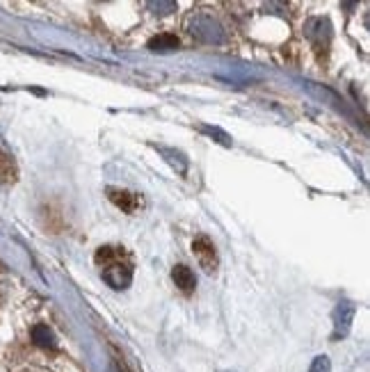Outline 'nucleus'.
Returning a JSON list of instances; mask_svg holds the SVG:
<instances>
[{
  "instance_id": "obj_2",
  "label": "nucleus",
  "mask_w": 370,
  "mask_h": 372,
  "mask_svg": "<svg viewBox=\"0 0 370 372\" xmlns=\"http://www.w3.org/2000/svg\"><path fill=\"white\" fill-rule=\"evenodd\" d=\"M192 251L196 256V261H199V265L206 272H215V268H217V249H215V245H213V240L208 235L194 238Z\"/></svg>"
},
{
  "instance_id": "obj_7",
  "label": "nucleus",
  "mask_w": 370,
  "mask_h": 372,
  "mask_svg": "<svg viewBox=\"0 0 370 372\" xmlns=\"http://www.w3.org/2000/svg\"><path fill=\"white\" fill-rule=\"evenodd\" d=\"M149 48L151 51H160V53L176 51L178 39L174 35H169V32H162V35H155L153 39H149Z\"/></svg>"
},
{
  "instance_id": "obj_11",
  "label": "nucleus",
  "mask_w": 370,
  "mask_h": 372,
  "mask_svg": "<svg viewBox=\"0 0 370 372\" xmlns=\"http://www.w3.org/2000/svg\"><path fill=\"white\" fill-rule=\"evenodd\" d=\"M309 372H329V359L327 357H318Z\"/></svg>"
},
{
  "instance_id": "obj_4",
  "label": "nucleus",
  "mask_w": 370,
  "mask_h": 372,
  "mask_svg": "<svg viewBox=\"0 0 370 372\" xmlns=\"http://www.w3.org/2000/svg\"><path fill=\"white\" fill-rule=\"evenodd\" d=\"M110 194V201L121 208L123 212H135L137 208H142V199H139V194L128 192V189H108Z\"/></svg>"
},
{
  "instance_id": "obj_8",
  "label": "nucleus",
  "mask_w": 370,
  "mask_h": 372,
  "mask_svg": "<svg viewBox=\"0 0 370 372\" xmlns=\"http://www.w3.org/2000/svg\"><path fill=\"white\" fill-rule=\"evenodd\" d=\"M352 318H355V306H352V304H339V309H336V329H339L341 336L348 332Z\"/></svg>"
},
{
  "instance_id": "obj_9",
  "label": "nucleus",
  "mask_w": 370,
  "mask_h": 372,
  "mask_svg": "<svg viewBox=\"0 0 370 372\" xmlns=\"http://www.w3.org/2000/svg\"><path fill=\"white\" fill-rule=\"evenodd\" d=\"M14 164L10 155H5V151L0 148V180L7 178V180H14Z\"/></svg>"
},
{
  "instance_id": "obj_1",
  "label": "nucleus",
  "mask_w": 370,
  "mask_h": 372,
  "mask_svg": "<svg viewBox=\"0 0 370 372\" xmlns=\"http://www.w3.org/2000/svg\"><path fill=\"white\" fill-rule=\"evenodd\" d=\"M101 274L110 288H114V290H123V288H128L130 281H133V268H130V263L123 261V256H121V258L103 265Z\"/></svg>"
},
{
  "instance_id": "obj_6",
  "label": "nucleus",
  "mask_w": 370,
  "mask_h": 372,
  "mask_svg": "<svg viewBox=\"0 0 370 372\" xmlns=\"http://www.w3.org/2000/svg\"><path fill=\"white\" fill-rule=\"evenodd\" d=\"M30 336H32V343H35L37 347H44V350H53V347H55V336L46 325L32 327Z\"/></svg>"
},
{
  "instance_id": "obj_10",
  "label": "nucleus",
  "mask_w": 370,
  "mask_h": 372,
  "mask_svg": "<svg viewBox=\"0 0 370 372\" xmlns=\"http://www.w3.org/2000/svg\"><path fill=\"white\" fill-rule=\"evenodd\" d=\"M110 352H112V366H114V370H117V372H130V368L126 366V361H123V357H121L117 350H114V347H110Z\"/></svg>"
},
{
  "instance_id": "obj_3",
  "label": "nucleus",
  "mask_w": 370,
  "mask_h": 372,
  "mask_svg": "<svg viewBox=\"0 0 370 372\" xmlns=\"http://www.w3.org/2000/svg\"><path fill=\"white\" fill-rule=\"evenodd\" d=\"M192 35L203 39V41H222L224 39L222 28L210 19V16H196L194 23H192Z\"/></svg>"
},
{
  "instance_id": "obj_5",
  "label": "nucleus",
  "mask_w": 370,
  "mask_h": 372,
  "mask_svg": "<svg viewBox=\"0 0 370 372\" xmlns=\"http://www.w3.org/2000/svg\"><path fill=\"white\" fill-rule=\"evenodd\" d=\"M171 279H174L178 290H183V293H192L196 288L194 272L190 268H185V265H176L174 270H171Z\"/></svg>"
}]
</instances>
